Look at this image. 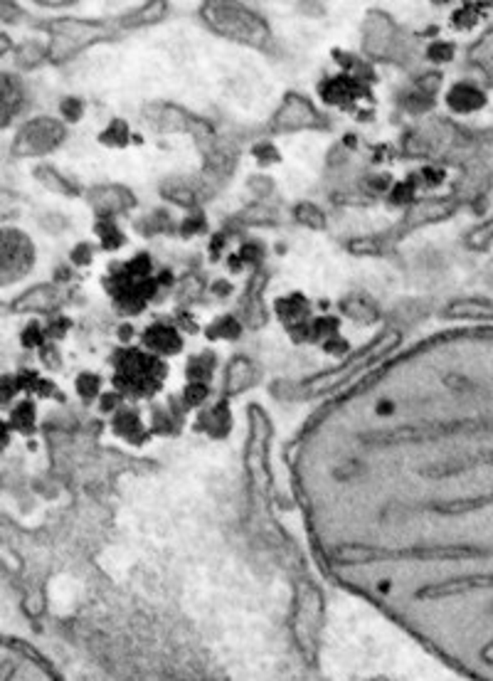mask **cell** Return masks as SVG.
Masks as SVG:
<instances>
[{"label": "cell", "mask_w": 493, "mask_h": 681, "mask_svg": "<svg viewBox=\"0 0 493 681\" xmlns=\"http://www.w3.org/2000/svg\"><path fill=\"white\" fill-rule=\"evenodd\" d=\"M447 101L457 111H474L484 104V94L476 92L474 87H454L452 94L447 96Z\"/></svg>", "instance_id": "obj_11"}, {"label": "cell", "mask_w": 493, "mask_h": 681, "mask_svg": "<svg viewBox=\"0 0 493 681\" xmlns=\"http://www.w3.org/2000/svg\"><path fill=\"white\" fill-rule=\"evenodd\" d=\"M62 114L67 116L69 121H77L82 116V104L77 99H64L62 101Z\"/></svg>", "instance_id": "obj_25"}, {"label": "cell", "mask_w": 493, "mask_h": 681, "mask_svg": "<svg viewBox=\"0 0 493 681\" xmlns=\"http://www.w3.org/2000/svg\"><path fill=\"white\" fill-rule=\"evenodd\" d=\"M358 84H353L351 79H336V82L328 84V89H323V99L328 101H336V104H346L351 96L360 94L358 92Z\"/></svg>", "instance_id": "obj_13"}, {"label": "cell", "mask_w": 493, "mask_h": 681, "mask_svg": "<svg viewBox=\"0 0 493 681\" xmlns=\"http://www.w3.org/2000/svg\"><path fill=\"white\" fill-rule=\"evenodd\" d=\"M20 96H23V89L18 87L15 79H10L8 74H5L3 77V126H8V121L13 119V114L18 111Z\"/></svg>", "instance_id": "obj_12"}, {"label": "cell", "mask_w": 493, "mask_h": 681, "mask_svg": "<svg viewBox=\"0 0 493 681\" xmlns=\"http://www.w3.org/2000/svg\"><path fill=\"white\" fill-rule=\"evenodd\" d=\"M77 390H79V395H82L84 400H92L94 395L99 393V378H96V375L84 373L82 378L77 380Z\"/></svg>", "instance_id": "obj_19"}, {"label": "cell", "mask_w": 493, "mask_h": 681, "mask_svg": "<svg viewBox=\"0 0 493 681\" xmlns=\"http://www.w3.org/2000/svg\"><path fill=\"white\" fill-rule=\"evenodd\" d=\"M89 203L99 215H114L133 205V195L121 185H101L89 193Z\"/></svg>", "instance_id": "obj_7"}, {"label": "cell", "mask_w": 493, "mask_h": 681, "mask_svg": "<svg viewBox=\"0 0 493 681\" xmlns=\"http://www.w3.org/2000/svg\"><path fill=\"white\" fill-rule=\"evenodd\" d=\"M99 232H101V237H104L106 250H116L121 245V235L116 232L114 225H99Z\"/></svg>", "instance_id": "obj_23"}, {"label": "cell", "mask_w": 493, "mask_h": 681, "mask_svg": "<svg viewBox=\"0 0 493 681\" xmlns=\"http://www.w3.org/2000/svg\"><path fill=\"white\" fill-rule=\"evenodd\" d=\"M64 126L57 119L40 116V119L28 121L13 141L15 155H42L47 151H55L64 141Z\"/></svg>", "instance_id": "obj_3"}, {"label": "cell", "mask_w": 493, "mask_h": 681, "mask_svg": "<svg viewBox=\"0 0 493 681\" xmlns=\"http://www.w3.org/2000/svg\"><path fill=\"white\" fill-rule=\"evenodd\" d=\"M163 195L173 203H180V205H190L192 203V190L190 188H165Z\"/></svg>", "instance_id": "obj_21"}, {"label": "cell", "mask_w": 493, "mask_h": 681, "mask_svg": "<svg viewBox=\"0 0 493 681\" xmlns=\"http://www.w3.org/2000/svg\"><path fill=\"white\" fill-rule=\"evenodd\" d=\"M343 314H348L356 321H375L378 319V309L373 307L365 299H348L343 302Z\"/></svg>", "instance_id": "obj_14"}, {"label": "cell", "mask_w": 493, "mask_h": 681, "mask_svg": "<svg viewBox=\"0 0 493 681\" xmlns=\"http://www.w3.org/2000/svg\"><path fill=\"white\" fill-rule=\"evenodd\" d=\"M23 341H25V346H30V343H37L40 341V331H37V326H32V329H28L23 334Z\"/></svg>", "instance_id": "obj_26"}, {"label": "cell", "mask_w": 493, "mask_h": 681, "mask_svg": "<svg viewBox=\"0 0 493 681\" xmlns=\"http://www.w3.org/2000/svg\"><path fill=\"white\" fill-rule=\"evenodd\" d=\"M143 341H146L148 348H155V351H178L180 346L178 334L173 329H168V326H151L146 331V336H143Z\"/></svg>", "instance_id": "obj_10"}, {"label": "cell", "mask_w": 493, "mask_h": 681, "mask_svg": "<svg viewBox=\"0 0 493 681\" xmlns=\"http://www.w3.org/2000/svg\"><path fill=\"white\" fill-rule=\"evenodd\" d=\"M55 302V292L50 287H35L32 292H25L20 299H15V311H42Z\"/></svg>", "instance_id": "obj_9"}, {"label": "cell", "mask_w": 493, "mask_h": 681, "mask_svg": "<svg viewBox=\"0 0 493 681\" xmlns=\"http://www.w3.org/2000/svg\"><path fill=\"white\" fill-rule=\"evenodd\" d=\"M202 15L212 30L237 42H244V45L261 47L269 40V25L254 10L242 8L237 3H207L202 8Z\"/></svg>", "instance_id": "obj_1"}, {"label": "cell", "mask_w": 493, "mask_h": 681, "mask_svg": "<svg viewBox=\"0 0 493 681\" xmlns=\"http://www.w3.org/2000/svg\"><path fill=\"white\" fill-rule=\"evenodd\" d=\"M296 220L306 225V227H313V230L326 227V215L321 213V208L311 205V203H301V205L296 208Z\"/></svg>", "instance_id": "obj_16"}, {"label": "cell", "mask_w": 493, "mask_h": 681, "mask_svg": "<svg viewBox=\"0 0 493 681\" xmlns=\"http://www.w3.org/2000/svg\"><path fill=\"white\" fill-rule=\"evenodd\" d=\"M449 319H493V304L484 299H464L447 309Z\"/></svg>", "instance_id": "obj_8"}, {"label": "cell", "mask_w": 493, "mask_h": 681, "mask_svg": "<svg viewBox=\"0 0 493 681\" xmlns=\"http://www.w3.org/2000/svg\"><path fill=\"white\" fill-rule=\"evenodd\" d=\"M316 124H321L318 111L313 109L308 99L299 94H289L274 116V126L279 131H299V128H308Z\"/></svg>", "instance_id": "obj_5"}, {"label": "cell", "mask_w": 493, "mask_h": 681, "mask_svg": "<svg viewBox=\"0 0 493 681\" xmlns=\"http://www.w3.org/2000/svg\"><path fill=\"white\" fill-rule=\"evenodd\" d=\"M45 57H47L45 47H40L37 42H28V45H23L18 50V64H20V67H35V64H40Z\"/></svg>", "instance_id": "obj_17"}, {"label": "cell", "mask_w": 493, "mask_h": 681, "mask_svg": "<svg viewBox=\"0 0 493 681\" xmlns=\"http://www.w3.org/2000/svg\"><path fill=\"white\" fill-rule=\"evenodd\" d=\"M35 262V247L30 237H25L20 230H5L3 232V284L15 282L32 270Z\"/></svg>", "instance_id": "obj_4"}, {"label": "cell", "mask_w": 493, "mask_h": 681, "mask_svg": "<svg viewBox=\"0 0 493 681\" xmlns=\"http://www.w3.org/2000/svg\"><path fill=\"white\" fill-rule=\"evenodd\" d=\"M430 60H434V62H444V60H452V55H454V47L449 45V42H437V45H432L430 47Z\"/></svg>", "instance_id": "obj_22"}, {"label": "cell", "mask_w": 493, "mask_h": 681, "mask_svg": "<svg viewBox=\"0 0 493 681\" xmlns=\"http://www.w3.org/2000/svg\"><path fill=\"white\" fill-rule=\"evenodd\" d=\"M205 395H207V388L202 383H192V385H187V390H185V400L190 405H197Z\"/></svg>", "instance_id": "obj_24"}, {"label": "cell", "mask_w": 493, "mask_h": 681, "mask_svg": "<svg viewBox=\"0 0 493 681\" xmlns=\"http://www.w3.org/2000/svg\"><path fill=\"white\" fill-rule=\"evenodd\" d=\"M442 215H447V208L442 203H430V205H417L410 210L407 215V222L410 225H422V222H432V220H439Z\"/></svg>", "instance_id": "obj_15"}, {"label": "cell", "mask_w": 493, "mask_h": 681, "mask_svg": "<svg viewBox=\"0 0 493 681\" xmlns=\"http://www.w3.org/2000/svg\"><path fill=\"white\" fill-rule=\"evenodd\" d=\"M37 178L40 180H45L47 185L52 188V190H60V193H72V188L67 185V180L64 178H60V175L55 173L52 168H40L37 170Z\"/></svg>", "instance_id": "obj_18"}, {"label": "cell", "mask_w": 493, "mask_h": 681, "mask_svg": "<svg viewBox=\"0 0 493 681\" xmlns=\"http://www.w3.org/2000/svg\"><path fill=\"white\" fill-rule=\"evenodd\" d=\"M493 240V220L486 225H481L479 230H474V232L469 235V245L471 247H484V245H489Z\"/></svg>", "instance_id": "obj_20"}, {"label": "cell", "mask_w": 493, "mask_h": 681, "mask_svg": "<svg viewBox=\"0 0 493 681\" xmlns=\"http://www.w3.org/2000/svg\"><path fill=\"white\" fill-rule=\"evenodd\" d=\"M52 30V45H50V57L57 62L72 57L74 52H79L84 45L99 42L109 35V30L99 23H87V20H55L50 25Z\"/></svg>", "instance_id": "obj_2"}, {"label": "cell", "mask_w": 493, "mask_h": 681, "mask_svg": "<svg viewBox=\"0 0 493 681\" xmlns=\"http://www.w3.org/2000/svg\"><path fill=\"white\" fill-rule=\"evenodd\" d=\"M395 40V30L393 23H390L385 15L380 13H370L368 23H365V37H363V47L375 57H385L393 47Z\"/></svg>", "instance_id": "obj_6"}]
</instances>
